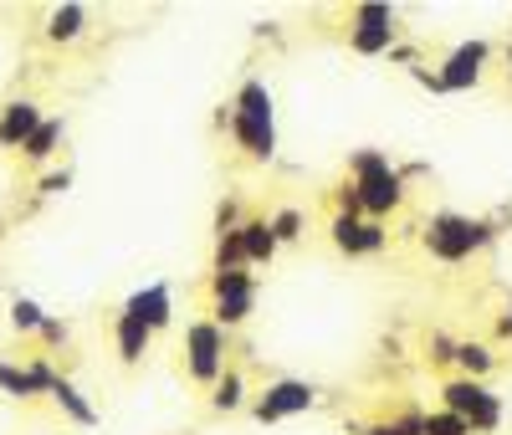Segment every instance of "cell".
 <instances>
[{"instance_id":"1","label":"cell","mask_w":512,"mask_h":435,"mask_svg":"<svg viewBox=\"0 0 512 435\" xmlns=\"http://www.w3.org/2000/svg\"><path fill=\"white\" fill-rule=\"evenodd\" d=\"M446 405H451V415H456L466 430H492V425L502 420V405L487 395L482 384H472V379L446 384Z\"/></svg>"},{"instance_id":"2","label":"cell","mask_w":512,"mask_h":435,"mask_svg":"<svg viewBox=\"0 0 512 435\" xmlns=\"http://www.w3.org/2000/svg\"><path fill=\"white\" fill-rule=\"evenodd\" d=\"M354 200L369 205V210L400 205V174L384 164L379 154H359V195H354Z\"/></svg>"},{"instance_id":"3","label":"cell","mask_w":512,"mask_h":435,"mask_svg":"<svg viewBox=\"0 0 512 435\" xmlns=\"http://www.w3.org/2000/svg\"><path fill=\"white\" fill-rule=\"evenodd\" d=\"M482 226H472V221H461V215H441V221L431 226V251L436 256H446V261H461L472 246H482Z\"/></svg>"},{"instance_id":"4","label":"cell","mask_w":512,"mask_h":435,"mask_svg":"<svg viewBox=\"0 0 512 435\" xmlns=\"http://www.w3.org/2000/svg\"><path fill=\"white\" fill-rule=\"evenodd\" d=\"M36 128H41V108H36L31 98H16V103L0 108V144H6V149L26 144Z\"/></svg>"},{"instance_id":"5","label":"cell","mask_w":512,"mask_h":435,"mask_svg":"<svg viewBox=\"0 0 512 435\" xmlns=\"http://www.w3.org/2000/svg\"><path fill=\"white\" fill-rule=\"evenodd\" d=\"M221 354H226L221 328H210V323L190 328V369H195V379H210V374H216V369H221Z\"/></svg>"},{"instance_id":"6","label":"cell","mask_w":512,"mask_h":435,"mask_svg":"<svg viewBox=\"0 0 512 435\" xmlns=\"http://www.w3.org/2000/svg\"><path fill=\"white\" fill-rule=\"evenodd\" d=\"M313 405V389L308 384H297V379H282L267 389V400L256 405V415L262 420H282V415H297V410H308Z\"/></svg>"},{"instance_id":"7","label":"cell","mask_w":512,"mask_h":435,"mask_svg":"<svg viewBox=\"0 0 512 435\" xmlns=\"http://www.w3.org/2000/svg\"><path fill=\"white\" fill-rule=\"evenodd\" d=\"M216 308H221V323H241L251 313V277L246 272H221L216 282Z\"/></svg>"},{"instance_id":"8","label":"cell","mask_w":512,"mask_h":435,"mask_svg":"<svg viewBox=\"0 0 512 435\" xmlns=\"http://www.w3.org/2000/svg\"><path fill=\"white\" fill-rule=\"evenodd\" d=\"M236 139L246 144V154H256V159H267L272 154V144H277V134H272V113H241L236 108Z\"/></svg>"},{"instance_id":"9","label":"cell","mask_w":512,"mask_h":435,"mask_svg":"<svg viewBox=\"0 0 512 435\" xmlns=\"http://www.w3.org/2000/svg\"><path fill=\"white\" fill-rule=\"evenodd\" d=\"M123 313L139 318L144 328H159V323H169V292H164V287H149V292H139V297H128Z\"/></svg>"},{"instance_id":"10","label":"cell","mask_w":512,"mask_h":435,"mask_svg":"<svg viewBox=\"0 0 512 435\" xmlns=\"http://www.w3.org/2000/svg\"><path fill=\"white\" fill-rule=\"evenodd\" d=\"M333 241L344 246V251H379V246H384V231H379L374 221H369V226H359L354 215H344V221L333 226Z\"/></svg>"},{"instance_id":"11","label":"cell","mask_w":512,"mask_h":435,"mask_svg":"<svg viewBox=\"0 0 512 435\" xmlns=\"http://www.w3.org/2000/svg\"><path fill=\"white\" fill-rule=\"evenodd\" d=\"M144 348H149V328L139 323V318H118V359L123 364H134V359H144Z\"/></svg>"},{"instance_id":"12","label":"cell","mask_w":512,"mask_h":435,"mask_svg":"<svg viewBox=\"0 0 512 435\" xmlns=\"http://www.w3.org/2000/svg\"><path fill=\"white\" fill-rule=\"evenodd\" d=\"M487 57V47H461L451 62H446V72H441V87H466L477 77V62Z\"/></svg>"},{"instance_id":"13","label":"cell","mask_w":512,"mask_h":435,"mask_svg":"<svg viewBox=\"0 0 512 435\" xmlns=\"http://www.w3.org/2000/svg\"><path fill=\"white\" fill-rule=\"evenodd\" d=\"M57 139H62V118H41V128L21 144V154H26V159H52Z\"/></svg>"},{"instance_id":"14","label":"cell","mask_w":512,"mask_h":435,"mask_svg":"<svg viewBox=\"0 0 512 435\" xmlns=\"http://www.w3.org/2000/svg\"><path fill=\"white\" fill-rule=\"evenodd\" d=\"M272 246H277V236H272V226H267V221H251V226H241V251H246L251 261L272 256Z\"/></svg>"},{"instance_id":"15","label":"cell","mask_w":512,"mask_h":435,"mask_svg":"<svg viewBox=\"0 0 512 435\" xmlns=\"http://www.w3.org/2000/svg\"><path fill=\"white\" fill-rule=\"evenodd\" d=\"M47 395H57V405H62V410H67L72 420H82V425H93V410L82 405V395H77V389H72L67 379H57V384L47 389Z\"/></svg>"},{"instance_id":"16","label":"cell","mask_w":512,"mask_h":435,"mask_svg":"<svg viewBox=\"0 0 512 435\" xmlns=\"http://www.w3.org/2000/svg\"><path fill=\"white\" fill-rule=\"evenodd\" d=\"M0 389H6V395H16V400H31V395H36L31 374L16 369V364H6V359H0Z\"/></svg>"},{"instance_id":"17","label":"cell","mask_w":512,"mask_h":435,"mask_svg":"<svg viewBox=\"0 0 512 435\" xmlns=\"http://www.w3.org/2000/svg\"><path fill=\"white\" fill-rule=\"evenodd\" d=\"M52 41H72L77 31H82V6H62V11H52Z\"/></svg>"},{"instance_id":"18","label":"cell","mask_w":512,"mask_h":435,"mask_svg":"<svg viewBox=\"0 0 512 435\" xmlns=\"http://www.w3.org/2000/svg\"><path fill=\"white\" fill-rule=\"evenodd\" d=\"M41 318H47V313H41L31 297H16V302H11V323H16V333H36Z\"/></svg>"},{"instance_id":"19","label":"cell","mask_w":512,"mask_h":435,"mask_svg":"<svg viewBox=\"0 0 512 435\" xmlns=\"http://www.w3.org/2000/svg\"><path fill=\"white\" fill-rule=\"evenodd\" d=\"M354 47H359V52H379V47H390V26H359V31H354Z\"/></svg>"},{"instance_id":"20","label":"cell","mask_w":512,"mask_h":435,"mask_svg":"<svg viewBox=\"0 0 512 435\" xmlns=\"http://www.w3.org/2000/svg\"><path fill=\"white\" fill-rule=\"evenodd\" d=\"M420 435H472V430H466V425L446 410V415H431V420H425V425H420Z\"/></svg>"},{"instance_id":"21","label":"cell","mask_w":512,"mask_h":435,"mask_svg":"<svg viewBox=\"0 0 512 435\" xmlns=\"http://www.w3.org/2000/svg\"><path fill=\"white\" fill-rule=\"evenodd\" d=\"M216 405H221V410H236V405H241V379H236V374H226V379H221Z\"/></svg>"},{"instance_id":"22","label":"cell","mask_w":512,"mask_h":435,"mask_svg":"<svg viewBox=\"0 0 512 435\" xmlns=\"http://www.w3.org/2000/svg\"><path fill=\"white\" fill-rule=\"evenodd\" d=\"M456 359H461L466 369H477V374H482V369L492 364V354H487V348H477V343H466V348H456Z\"/></svg>"},{"instance_id":"23","label":"cell","mask_w":512,"mask_h":435,"mask_svg":"<svg viewBox=\"0 0 512 435\" xmlns=\"http://www.w3.org/2000/svg\"><path fill=\"white\" fill-rule=\"evenodd\" d=\"M36 333L47 338V343H62V338H67V328H62L57 318H41V328H36Z\"/></svg>"},{"instance_id":"24","label":"cell","mask_w":512,"mask_h":435,"mask_svg":"<svg viewBox=\"0 0 512 435\" xmlns=\"http://www.w3.org/2000/svg\"><path fill=\"white\" fill-rule=\"evenodd\" d=\"M369 435H420V425H374Z\"/></svg>"},{"instance_id":"25","label":"cell","mask_w":512,"mask_h":435,"mask_svg":"<svg viewBox=\"0 0 512 435\" xmlns=\"http://www.w3.org/2000/svg\"><path fill=\"white\" fill-rule=\"evenodd\" d=\"M507 328H512V318H507Z\"/></svg>"}]
</instances>
